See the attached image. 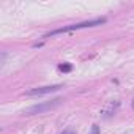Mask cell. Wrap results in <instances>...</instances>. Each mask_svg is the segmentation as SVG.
<instances>
[{"label": "cell", "mask_w": 134, "mask_h": 134, "mask_svg": "<svg viewBox=\"0 0 134 134\" xmlns=\"http://www.w3.org/2000/svg\"><path fill=\"white\" fill-rule=\"evenodd\" d=\"M58 70H60L62 73H70V71L73 70V65H71V63H60V65H58Z\"/></svg>", "instance_id": "4"}, {"label": "cell", "mask_w": 134, "mask_h": 134, "mask_svg": "<svg viewBox=\"0 0 134 134\" xmlns=\"http://www.w3.org/2000/svg\"><path fill=\"white\" fill-rule=\"evenodd\" d=\"M60 88H63V85L57 84V85H47V87H38V88H32L27 92L29 96H35V95H49L54 92H58Z\"/></svg>", "instance_id": "3"}, {"label": "cell", "mask_w": 134, "mask_h": 134, "mask_svg": "<svg viewBox=\"0 0 134 134\" xmlns=\"http://www.w3.org/2000/svg\"><path fill=\"white\" fill-rule=\"evenodd\" d=\"M62 134H76V131H74L73 128H66V129H63Z\"/></svg>", "instance_id": "6"}, {"label": "cell", "mask_w": 134, "mask_h": 134, "mask_svg": "<svg viewBox=\"0 0 134 134\" xmlns=\"http://www.w3.org/2000/svg\"><path fill=\"white\" fill-rule=\"evenodd\" d=\"M88 134H99V126H98V125H93V126H92V131H90Z\"/></svg>", "instance_id": "5"}, {"label": "cell", "mask_w": 134, "mask_h": 134, "mask_svg": "<svg viewBox=\"0 0 134 134\" xmlns=\"http://www.w3.org/2000/svg\"><path fill=\"white\" fill-rule=\"evenodd\" d=\"M106 18H98V19H90V21H84V22H77V24H70V25H65V27H60V29H55L49 33L44 35V38H49V36H54V35H60V33H66V32H73V30H81V29H88V27H98V25H103L106 24Z\"/></svg>", "instance_id": "1"}, {"label": "cell", "mask_w": 134, "mask_h": 134, "mask_svg": "<svg viewBox=\"0 0 134 134\" xmlns=\"http://www.w3.org/2000/svg\"><path fill=\"white\" fill-rule=\"evenodd\" d=\"M62 101H63V98H54V99H51V101H43V103L35 104V106L29 107L27 110H24V115H36V114H44V112H47V110H51V109L57 107Z\"/></svg>", "instance_id": "2"}]
</instances>
